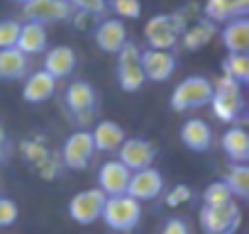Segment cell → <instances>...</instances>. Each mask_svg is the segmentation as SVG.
Segmentation results:
<instances>
[{"label":"cell","instance_id":"1","mask_svg":"<svg viewBox=\"0 0 249 234\" xmlns=\"http://www.w3.org/2000/svg\"><path fill=\"white\" fill-rule=\"evenodd\" d=\"M213 100V81L205 76H188L183 78L171 93V107L176 112H188L210 105Z\"/></svg>","mask_w":249,"mask_h":234},{"label":"cell","instance_id":"2","mask_svg":"<svg viewBox=\"0 0 249 234\" xmlns=\"http://www.w3.org/2000/svg\"><path fill=\"white\" fill-rule=\"evenodd\" d=\"M100 219L117 232H130L140 224L142 219V205L132 200L130 195H117V198H105Z\"/></svg>","mask_w":249,"mask_h":234},{"label":"cell","instance_id":"3","mask_svg":"<svg viewBox=\"0 0 249 234\" xmlns=\"http://www.w3.org/2000/svg\"><path fill=\"white\" fill-rule=\"evenodd\" d=\"M186 30V22L183 17L176 13V15H154L147 25H144V39L149 44V49H159V51H169L178 37L183 34Z\"/></svg>","mask_w":249,"mask_h":234},{"label":"cell","instance_id":"4","mask_svg":"<svg viewBox=\"0 0 249 234\" xmlns=\"http://www.w3.org/2000/svg\"><path fill=\"white\" fill-rule=\"evenodd\" d=\"M117 83L124 93H135L140 90L147 78L142 71V49L135 42H127L117 54Z\"/></svg>","mask_w":249,"mask_h":234},{"label":"cell","instance_id":"5","mask_svg":"<svg viewBox=\"0 0 249 234\" xmlns=\"http://www.w3.org/2000/svg\"><path fill=\"white\" fill-rule=\"evenodd\" d=\"M242 212L237 202H227L220 207H200V227L205 234H232L239 227Z\"/></svg>","mask_w":249,"mask_h":234},{"label":"cell","instance_id":"6","mask_svg":"<svg viewBox=\"0 0 249 234\" xmlns=\"http://www.w3.org/2000/svg\"><path fill=\"white\" fill-rule=\"evenodd\" d=\"M64 102L69 107V112L76 117L78 122H88L90 115L95 112L98 107V93L90 83L86 81H73L69 88H66V95H64Z\"/></svg>","mask_w":249,"mask_h":234},{"label":"cell","instance_id":"7","mask_svg":"<svg viewBox=\"0 0 249 234\" xmlns=\"http://www.w3.org/2000/svg\"><path fill=\"white\" fill-rule=\"evenodd\" d=\"M157 156V149L152 142L132 137V139H124L122 147L117 149V161L127 168L130 173L142 171V168H152V161Z\"/></svg>","mask_w":249,"mask_h":234},{"label":"cell","instance_id":"8","mask_svg":"<svg viewBox=\"0 0 249 234\" xmlns=\"http://www.w3.org/2000/svg\"><path fill=\"white\" fill-rule=\"evenodd\" d=\"M73 8L66 0H27L22 5V15L27 22H39V25H52V22H64L69 20Z\"/></svg>","mask_w":249,"mask_h":234},{"label":"cell","instance_id":"9","mask_svg":"<svg viewBox=\"0 0 249 234\" xmlns=\"http://www.w3.org/2000/svg\"><path fill=\"white\" fill-rule=\"evenodd\" d=\"M93 151H95V147H93L90 132H88V130H78V132H73V134L64 142L61 161H64V166L81 171V168H86L88 161L93 159Z\"/></svg>","mask_w":249,"mask_h":234},{"label":"cell","instance_id":"10","mask_svg":"<svg viewBox=\"0 0 249 234\" xmlns=\"http://www.w3.org/2000/svg\"><path fill=\"white\" fill-rule=\"evenodd\" d=\"M103 205H105V195L98 188H90V190H83V193L71 198L69 215L78 224H93L95 219H100Z\"/></svg>","mask_w":249,"mask_h":234},{"label":"cell","instance_id":"11","mask_svg":"<svg viewBox=\"0 0 249 234\" xmlns=\"http://www.w3.org/2000/svg\"><path fill=\"white\" fill-rule=\"evenodd\" d=\"M164 190V176L161 171L157 168H142V171H135L130 176V183H127V193L132 200L142 202V200H154L159 193Z\"/></svg>","mask_w":249,"mask_h":234},{"label":"cell","instance_id":"12","mask_svg":"<svg viewBox=\"0 0 249 234\" xmlns=\"http://www.w3.org/2000/svg\"><path fill=\"white\" fill-rule=\"evenodd\" d=\"M130 171L124 168L120 161H105L98 171V190L105 198H117L127 193V183H130Z\"/></svg>","mask_w":249,"mask_h":234},{"label":"cell","instance_id":"13","mask_svg":"<svg viewBox=\"0 0 249 234\" xmlns=\"http://www.w3.org/2000/svg\"><path fill=\"white\" fill-rule=\"evenodd\" d=\"M142 71L147 81L164 83L174 76L176 71V59L171 51H159V49H147L142 51Z\"/></svg>","mask_w":249,"mask_h":234},{"label":"cell","instance_id":"14","mask_svg":"<svg viewBox=\"0 0 249 234\" xmlns=\"http://www.w3.org/2000/svg\"><path fill=\"white\" fill-rule=\"evenodd\" d=\"M127 27L117 17H107L95 27V44L105 51V54H117L124 44H127Z\"/></svg>","mask_w":249,"mask_h":234},{"label":"cell","instance_id":"15","mask_svg":"<svg viewBox=\"0 0 249 234\" xmlns=\"http://www.w3.org/2000/svg\"><path fill=\"white\" fill-rule=\"evenodd\" d=\"M54 90H56V81L47 71L39 68V71L27 76V81L22 85V98L30 105H42V102H47L54 95Z\"/></svg>","mask_w":249,"mask_h":234},{"label":"cell","instance_id":"16","mask_svg":"<svg viewBox=\"0 0 249 234\" xmlns=\"http://www.w3.org/2000/svg\"><path fill=\"white\" fill-rule=\"evenodd\" d=\"M76 64H78L76 51H73L71 47H64V44H61V47H54V49L47 51V56H44V68H42V71H47V73L56 81V78L71 76L73 68H76Z\"/></svg>","mask_w":249,"mask_h":234},{"label":"cell","instance_id":"17","mask_svg":"<svg viewBox=\"0 0 249 234\" xmlns=\"http://www.w3.org/2000/svg\"><path fill=\"white\" fill-rule=\"evenodd\" d=\"M249 0H205V20L213 22H232L237 17H247Z\"/></svg>","mask_w":249,"mask_h":234},{"label":"cell","instance_id":"18","mask_svg":"<svg viewBox=\"0 0 249 234\" xmlns=\"http://www.w3.org/2000/svg\"><path fill=\"white\" fill-rule=\"evenodd\" d=\"M181 142L191 151H208L213 144V130L208 127V122L193 117V120H186L181 127Z\"/></svg>","mask_w":249,"mask_h":234},{"label":"cell","instance_id":"19","mask_svg":"<svg viewBox=\"0 0 249 234\" xmlns=\"http://www.w3.org/2000/svg\"><path fill=\"white\" fill-rule=\"evenodd\" d=\"M15 49H20L25 56H35V54L47 51V27L39 22H22Z\"/></svg>","mask_w":249,"mask_h":234},{"label":"cell","instance_id":"20","mask_svg":"<svg viewBox=\"0 0 249 234\" xmlns=\"http://www.w3.org/2000/svg\"><path fill=\"white\" fill-rule=\"evenodd\" d=\"M93 137V147L98 151H117L122 147V142L127 139L124 130L117 125V122H110V120H103L95 125V130L90 132Z\"/></svg>","mask_w":249,"mask_h":234},{"label":"cell","instance_id":"21","mask_svg":"<svg viewBox=\"0 0 249 234\" xmlns=\"http://www.w3.org/2000/svg\"><path fill=\"white\" fill-rule=\"evenodd\" d=\"M222 44L230 54H247L249 51V20L237 17L222 27Z\"/></svg>","mask_w":249,"mask_h":234},{"label":"cell","instance_id":"22","mask_svg":"<svg viewBox=\"0 0 249 234\" xmlns=\"http://www.w3.org/2000/svg\"><path fill=\"white\" fill-rule=\"evenodd\" d=\"M213 112L217 115V120L234 125L239 120V115L244 112V98L242 93H213Z\"/></svg>","mask_w":249,"mask_h":234},{"label":"cell","instance_id":"23","mask_svg":"<svg viewBox=\"0 0 249 234\" xmlns=\"http://www.w3.org/2000/svg\"><path fill=\"white\" fill-rule=\"evenodd\" d=\"M25 76H30V56L20 49L0 51V81H20Z\"/></svg>","mask_w":249,"mask_h":234},{"label":"cell","instance_id":"24","mask_svg":"<svg viewBox=\"0 0 249 234\" xmlns=\"http://www.w3.org/2000/svg\"><path fill=\"white\" fill-rule=\"evenodd\" d=\"M222 149L227 154L230 161L234 164H247L249 161V137L244 132V127L232 125L225 134H222Z\"/></svg>","mask_w":249,"mask_h":234},{"label":"cell","instance_id":"25","mask_svg":"<svg viewBox=\"0 0 249 234\" xmlns=\"http://www.w3.org/2000/svg\"><path fill=\"white\" fill-rule=\"evenodd\" d=\"M222 183L230 188L232 198H249V166L247 164H232L225 173Z\"/></svg>","mask_w":249,"mask_h":234},{"label":"cell","instance_id":"26","mask_svg":"<svg viewBox=\"0 0 249 234\" xmlns=\"http://www.w3.org/2000/svg\"><path fill=\"white\" fill-rule=\"evenodd\" d=\"M213 34H215L213 22L210 20H200L193 27H186L181 37H183V47L186 49H200V47H205L213 39Z\"/></svg>","mask_w":249,"mask_h":234},{"label":"cell","instance_id":"27","mask_svg":"<svg viewBox=\"0 0 249 234\" xmlns=\"http://www.w3.org/2000/svg\"><path fill=\"white\" fill-rule=\"evenodd\" d=\"M222 76L237 81L239 85L249 83V59H247V54H227L222 59Z\"/></svg>","mask_w":249,"mask_h":234},{"label":"cell","instance_id":"28","mask_svg":"<svg viewBox=\"0 0 249 234\" xmlns=\"http://www.w3.org/2000/svg\"><path fill=\"white\" fill-rule=\"evenodd\" d=\"M227 202H232V193L222 181L205 185V190H203V205L205 207H220V205H227Z\"/></svg>","mask_w":249,"mask_h":234},{"label":"cell","instance_id":"29","mask_svg":"<svg viewBox=\"0 0 249 234\" xmlns=\"http://www.w3.org/2000/svg\"><path fill=\"white\" fill-rule=\"evenodd\" d=\"M22 22L18 20H0V51L3 49H15L18 37H20Z\"/></svg>","mask_w":249,"mask_h":234},{"label":"cell","instance_id":"30","mask_svg":"<svg viewBox=\"0 0 249 234\" xmlns=\"http://www.w3.org/2000/svg\"><path fill=\"white\" fill-rule=\"evenodd\" d=\"M66 3L86 15H105L107 13V0H66Z\"/></svg>","mask_w":249,"mask_h":234},{"label":"cell","instance_id":"31","mask_svg":"<svg viewBox=\"0 0 249 234\" xmlns=\"http://www.w3.org/2000/svg\"><path fill=\"white\" fill-rule=\"evenodd\" d=\"M112 3V10L117 17H140L142 13V5H140V0H110Z\"/></svg>","mask_w":249,"mask_h":234},{"label":"cell","instance_id":"32","mask_svg":"<svg viewBox=\"0 0 249 234\" xmlns=\"http://www.w3.org/2000/svg\"><path fill=\"white\" fill-rule=\"evenodd\" d=\"M18 217H20L18 205H15L10 198H0V227H10V224H15Z\"/></svg>","mask_w":249,"mask_h":234},{"label":"cell","instance_id":"33","mask_svg":"<svg viewBox=\"0 0 249 234\" xmlns=\"http://www.w3.org/2000/svg\"><path fill=\"white\" fill-rule=\"evenodd\" d=\"M213 93H242V85L227 76H220L217 81H213Z\"/></svg>","mask_w":249,"mask_h":234},{"label":"cell","instance_id":"34","mask_svg":"<svg viewBox=\"0 0 249 234\" xmlns=\"http://www.w3.org/2000/svg\"><path fill=\"white\" fill-rule=\"evenodd\" d=\"M186 200H191V188L188 185H176L169 195H166V205H171V207H176V205H181V202H186Z\"/></svg>","mask_w":249,"mask_h":234},{"label":"cell","instance_id":"35","mask_svg":"<svg viewBox=\"0 0 249 234\" xmlns=\"http://www.w3.org/2000/svg\"><path fill=\"white\" fill-rule=\"evenodd\" d=\"M22 151H27L25 156L30 159V161H35L37 166L47 159V151H44V147H39V144H32V142H27V144H22Z\"/></svg>","mask_w":249,"mask_h":234},{"label":"cell","instance_id":"36","mask_svg":"<svg viewBox=\"0 0 249 234\" xmlns=\"http://www.w3.org/2000/svg\"><path fill=\"white\" fill-rule=\"evenodd\" d=\"M161 234H191V232H188V224H186L181 217H171V219L161 227Z\"/></svg>","mask_w":249,"mask_h":234},{"label":"cell","instance_id":"37","mask_svg":"<svg viewBox=\"0 0 249 234\" xmlns=\"http://www.w3.org/2000/svg\"><path fill=\"white\" fill-rule=\"evenodd\" d=\"M10 156V139H8V132L5 127H0V166H3Z\"/></svg>","mask_w":249,"mask_h":234},{"label":"cell","instance_id":"38","mask_svg":"<svg viewBox=\"0 0 249 234\" xmlns=\"http://www.w3.org/2000/svg\"><path fill=\"white\" fill-rule=\"evenodd\" d=\"M13 3H20V5H25V3H27V0H13Z\"/></svg>","mask_w":249,"mask_h":234}]
</instances>
